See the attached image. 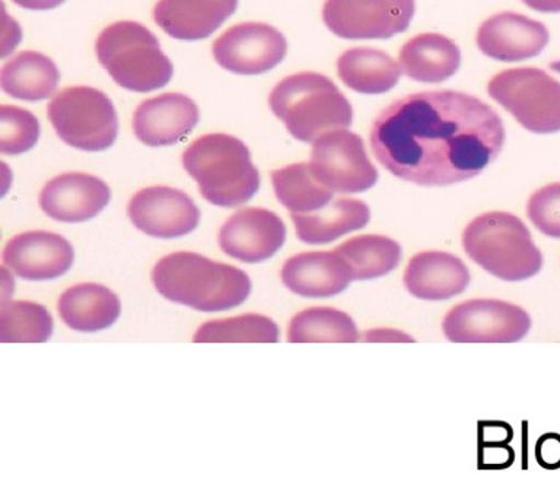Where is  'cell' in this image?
<instances>
[{
  "label": "cell",
  "instance_id": "1",
  "mask_svg": "<svg viewBox=\"0 0 560 499\" xmlns=\"http://www.w3.org/2000/svg\"><path fill=\"white\" fill-rule=\"evenodd\" d=\"M505 127L485 101L457 91L402 96L376 117L372 152L396 177L450 186L476 177L502 151Z\"/></svg>",
  "mask_w": 560,
  "mask_h": 499
},
{
  "label": "cell",
  "instance_id": "2",
  "mask_svg": "<svg viewBox=\"0 0 560 499\" xmlns=\"http://www.w3.org/2000/svg\"><path fill=\"white\" fill-rule=\"evenodd\" d=\"M152 280L166 300L203 313L235 309L252 292V280L244 270L190 252L161 258Z\"/></svg>",
  "mask_w": 560,
  "mask_h": 499
},
{
  "label": "cell",
  "instance_id": "3",
  "mask_svg": "<svg viewBox=\"0 0 560 499\" xmlns=\"http://www.w3.org/2000/svg\"><path fill=\"white\" fill-rule=\"evenodd\" d=\"M183 165L196 179L201 196L221 208L247 204L260 187V174L247 144L234 136H201L184 151Z\"/></svg>",
  "mask_w": 560,
  "mask_h": 499
},
{
  "label": "cell",
  "instance_id": "4",
  "mask_svg": "<svg viewBox=\"0 0 560 499\" xmlns=\"http://www.w3.org/2000/svg\"><path fill=\"white\" fill-rule=\"evenodd\" d=\"M269 104L289 134L300 142H314L328 131L348 129L353 109L330 78L302 72L284 78L273 88Z\"/></svg>",
  "mask_w": 560,
  "mask_h": 499
},
{
  "label": "cell",
  "instance_id": "5",
  "mask_svg": "<svg viewBox=\"0 0 560 499\" xmlns=\"http://www.w3.org/2000/svg\"><path fill=\"white\" fill-rule=\"evenodd\" d=\"M463 247L472 262L506 282L533 278L541 270L540 250L512 213L489 212L472 219L463 232Z\"/></svg>",
  "mask_w": 560,
  "mask_h": 499
},
{
  "label": "cell",
  "instance_id": "6",
  "mask_svg": "<svg viewBox=\"0 0 560 499\" xmlns=\"http://www.w3.org/2000/svg\"><path fill=\"white\" fill-rule=\"evenodd\" d=\"M95 48L100 63L125 90L151 92L173 78V63L162 53L160 42L138 22L121 21L107 26Z\"/></svg>",
  "mask_w": 560,
  "mask_h": 499
},
{
  "label": "cell",
  "instance_id": "7",
  "mask_svg": "<svg viewBox=\"0 0 560 499\" xmlns=\"http://www.w3.org/2000/svg\"><path fill=\"white\" fill-rule=\"evenodd\" d=\"M47 114L57 136L69 147L100 152L116 142V108L112 100L95 88H66L50 101Z\"/></svg>",
  "mask_w": 560,
  "mask_h": 499
},
{
  "label": "cell",
  "instance_id": "8",
  "mask_svg": "<svg viewBox=\"0 0 560 499\" xmlns=\"http://www.w3.org/2000/svg\"><path fill=\"white\" fill-rule=\"evenodd\" d=\"M489 95L538 135L560 131V82L537 68L508 69L488 83Z\"/></svg>",
  "mask_w": 560,
  "mask_h": 499
},
{
  "label": "cell",
  "instance_id": "9",
  "mask_svg": "<svg viewBox=\"0 0 560 499\" xmlns=\"http://www.w3.org/2000/svg\"><path fill=\"white\" fill-rule=\"evenodd\" d=\"M311 171L332 193H362L378 182V171L368 156L365 143L353 131H328L313 142Z\"/></svg>",
  "mask_w": 560,
  "mask_h": 499
},
{
  "label": "cell",
  "instance_id": "10",
  "mask_svg": "<svg viewBox=\"0 0 560 499\" xmlns=\"http://www.w3.org/2000/svg\"><path fill=\"white\" fill-rule=\"evenodd\" d=\"M527 311L501 300H470L446 313L442 330L455 344H512L527 336Z\"/></svg>",
  "mask_w": 560,
  "mask_h": 499
},
{
  "label": "cell",
  "instance_id": "11",
  "mask_svg": "<svg viewBox=\"0 0 560 499\" xmlns=\"http://www.w3.org/2000/svg\"><path fill=\"white\" fill-rule=\"evenodd\" d=\"M415 9V0H326L323 21L340 38L385 39L409 28Z\"/></svg>",
  "mask_w": 560,
  "mask_h": 499
},
{
  "label": "cell",
  "instance_id": "12",
  "mask_svg": "<svg viewBox=\"0 0 560 499\" xmlns=\"http://www.w3.org/2000/svg\"><path fill=\"white\" fill-rule=\"evenodd\" d=\"M287 38L260 22L232 26L213 43L219 66L238 74H260L275 69L287 56Z\"/></svg>",
  "mask_w": 560,
  "mask_h": 499
},
{
  "label": "cell",
  "instance_id": "13",
  "mask_svg": "<svg viewBox=\"0 0 560 499\" xmlns=\"http://www.w3.org/2000/svg\"><path fill=\"white\" fill-rule=\"evenodd\" d=\"M127 213L131 223L153 239L173 240L199 227L200 210L186 193L177 188H143L131 197Z\"/></svg>",
  "mask_w": 560,
  "mask_h": 499
},
{
  "label": "cell",
  "instance_id": "14",
  "mask_svg": "<svg viewBox=\"0 0 560 499\" xmlns=\"http://www.w3.org/2000/svg\"><path fill=\"white\" fill-rule=\"evenodd\" d=\"M287 240V227L271 210L247 208L232 214L218 243L222 252L244 263H261L275 256Z\"/></svg>",
  "mask_w": 560,
  "mask_h": 499
},
{
  "label": "cell",
  "instance_id": "15",
  "mask_svg": "<svg viewBox=\"0 0 560 499\" xmlns=\"http://www.w3.org/2000/svg\"><path fill=\"white\" fill-rule=\"evenodd\" d=\"M73 260L72 245L55 232H22L9 240L3 250V266L25 280L59 278Z\"/></svg>",
  "mask_w": 560,
  "mask_h": 499
},
{
  "label": "cell",
  "instance_id": "16",
  "mask_svg": "<svg viewBox=\"0 0 560 499\" xmlns=\"http://www.w3.org/2000/svg\"><path fill=\"white\" fill-rule=\"evenodd\" d=\"M549 39L546 25L515 12L490 16L480 25L476 35L479 50L499 61L533 59L545 50Z\"/></svg>",
  "mask_w": 560,
  "mask_h": 499
},
{
  "label": "cell",
  "instance_id": "17",
  "mask_svg": "<svg viewBox=\"0 0 560 499\" xmlns=\"http://www.w3.org/2000/svg\"><path fill=\"white\" fill-rule=\"evenodd\" d=\"M112 199L103 179L85 173H65L51 178L39 193L43 212L66 223L85 222L95 218Z\"/></svg>",
  "mask_w": 560,
  "mask_h": 499
},
{
  "label": "cell",
  "instance_id": "18",
  "mask_svg": "<svg viewBox=\"0 0 560 499\" xmlns=\"http://www.w3.org/2000/svg\"><path fill=\"white\" fill-rule=\"evenodd\" d=\"M199 108L187 95L162 94L136 108L133 131L148 147H171L182 142L199 123Z\"/></svg>",
  "mask_w": 560,
  "mask_h": 499
},
{
  "label": "cell",
  "instance_id": "19",
  "mask_svg": "<svg viewBox=\"0 0 560 499\" xmlns=\"http://www.w3.org/2000/svg\"><path fill=\"white\" fill-rule=\"evenodd\" d=\"M284 287L305 298H330L353 280L348 262L337 250L308 252L288 258L280 271Z\"/></svg>",
  "mask_w": 560,
  "mask_h": 499
},
{
  "label": "cell",
  "instance_id": "20",
  "mask_svg": "<svg viewBox=\"0 0 560 499\" xmlns=\"http://www.w3.org/2000/svg\"><path fill=\"white\" fill-rule=\"evenodd\" d=\"M405 287L424 301H444L466 291L470 274L462 258L444 252H423L411 257Z\"/></svg>",
  "mask_w": 560,
  "mask_h": 499
},
{
  "label": "cell",
  "instance_id": "21",
  "mask_svg": "<svg viewBox=\"0 0 560 499\" xmlns=\"http://www.w3.org/2000/svg\"><path fill=\"white\" fill-rule=\"evenodd\" d=\"M238 0H160L153 20L170 37L208 38L235 12Z\"/></svg>",
  "mask_w": 560,
  "mask_h": 499
},
{
  "label": "cell",
  "instance_id": "22",
  "mask_svg": "<svg viewBox=\"0 0 560 499\" xmlns=\"http://www.w3.org/2000/svg\"><path fill=\"white\" fill-rule=\"evenodd\" d=\"M402 74L416 82L440 83L457 73L462 51L453 39L436 33L416 35L398 56Z\"/></svg>",
  "mask_w": 560,
  "mask_h": 499
},
{
  "label": "cell",
  "instance_id": "23",
  "mask_svg": "<svg viewBox=\"0 0 560 499\" xmlns=\"http://www.w3.org/2000/svg\"><path fill=\"white\" fill-rule=\"evenodd\" d=\"M57 310L72 330L92 333L112 327L120 317L121 304L104 285L79 283L61 293Z\"/></svg>",
  "mask_w": 560,
  "mask_h": 499
},
{
  "label": "cell",
  "instance_id": "24",
  "mask_svg": "<svg viewBox=\"0 0 560 499\" xmlns=\"http://www.w3.org/2000/svg\"><path fill=\"white\" fill-rule=\"evenodd\" d=\"M296 236L302 243H331L349 232L362 230L371 219L370 206L358 199H332L323 209L311 213H292Z\"/></svg>",
  "mask_w": 560,
  "mask_h": 499
},
{
  "label": "cell",
  "instance_id": "25",
  "mask_svg": "<svg viewBox=\"0 0 560 499\" xmlns=\"http://www.w3.org/2000/svg\"><path fill=\"white\" fill-rule=\"evenodd\" d=\"M337 73L350 90L368 95L392 91L402 74L400 63L388 53L371 47L345 51L337 60Z\"/></svg>",
  "mask_w": 560,
  "mask_h": 499
},
{
  "label": "cell",
  "instance_id": "26",
  "mask_svg": "<svg viewBox=\"0 0 560 499\" xmlns=\"http://www.w3.org/2000/svg\"><path fill=\"white\" fill-rule=\"evenodd\" d=\"M59 81L55 61L37 51L20 53L0 72L2 90L16 100H46L55 94Z\"/></svg>",
  "mask_w": 560,
  "mask_h": 499
},
{
  "label": "cell",
  "instance_id": "27",
  "mask_svg": "<svg viewBox=\"0 0 560 499\" xmlns=\"http://www.w3.org/2000/svg\"><path fill=\"white\" fill-rule=\"evenodd\" d=\"M275 195L291 213H311L323 209L335 193L323 186L311 171L310 162H298L271 173Z\"/></svg>",
  "mask_w": 560,
  "mask_h": 499
},
{
  "label": "cell",
  "instance_id": "28",
  "mask_svg": "<svg viewBox=\"0 0 560 499\" xmlns=\"http://www.w3.org/2000/svg\"><path fill=\"white\" fill-rule=\"evenodd\" d=\"M357 324L349 314L331 306H313L291 320L288 340L291 344H354L359 340Z\"/></svg>",
  "mask_w": 560,
  "mask_h": 499
},
{
  "label": "cell",
  "instance_id": "29",
  "mask_svg": "<svg viewBox=\"0 0 560 499\" xmlns=\"http://www.w3.org/2000/svg\"><path fill=\"white\" fill-rule=\"evenodd\" d=\"M348 262L353 280H370L392 274L401 260L397 241L384 235L353 236L336 248Z\"/></svg>",
  "mask_w": 560,
  "mask_h": 499
},
{
  "label": "cell",
  "instance_id": "30",
  "mask_svg": "<svg viewBox=\"0 0 560 499\" xmlns=\"http://www.w3.org/2000/svg\"><path fill=\"white\" fill-rule=\"evenodd\" d=\"M279 340L278 324L261 314H244L240 317L213 320L197 328L195 344H276Z\"/></svg>",
  "mask_w": 560,
  "mask_h": 499
},
{
  "label": "cell",
  "instance_id": "31",
  "mask_svg": "<svg viewBox=\"0 0 560 499\" xmlns=\"http://www.w3.org/2000/svg\"><path fill=\"white\" fill-rule=\"evenodd\" d=\"M52 318L46 306L31 301L2 302L0 340L3 344H43L50 339Z\"/></svg>",
  "mask_w": 560,
  "mask_h": 499
},
{
  "label": "cell",
  "instance_id": "32",
  "mask_svg": "<svg viewBox=\"0 0 560 499\" xmlns=\"http://www.w3.org/2000/svg\"><path fill=\"white\" fill-rule=\"evenodd\" d=\"M39 123L33 113L15 105L0 107V152L21 155L37 144Z\"/></svg>",
  "mask_w": 560,
  "mask_h": 499
},
{
  "label": "cell",
  "instance_id": "33",
  "mask_svg": "<svg viewBox=\"0 0 560 499\" xmlns=\"http://www.w3.org/2000/svg\"><path fill=\"white\" fill-rule=\"evenodd\" d=\"M533 225L550 239H560V183L534 192L527 204Z\"/></svg>",
  "mask_w": 560,
  "mask_h": 499
},
{
  "label": "cell",
  "instance_id": "34",
  "mask_svg": "<svg viewBox=\"0 0 560 499\" xmlns=\"http://www.w3.org/2000/svg\"><path fill=\"white\" fill-rule=\"evenodd\" d=\"M515 462V451L510 444H481L479 442V468L501 471Z\"/></svg>",
  "mask_w": 560,
  "mask_h": 499
},
{
  "label": "cell",
  "instance_id": "35",
  "mask_svg": "<svg viewBox=\"0 0 560 499\" xmlns=\"http://www.w3.org/2000/svg\"><path fill=\"white\" fill-rule=\"evenodd\" d=\"M536 460L542 468L556 471L560 468V436L545 433L536 442Z\"/></svg>",
  "mask_w": 560,
  "mask_h": 499
},
{
  "label": "cell",
  "instance_id": "36",
  "mask_svg": "<svg viewBox=\"0 0 560 499\" xmlns=\"http://www.w3.org/2000/svg\"><path fill=\"white\" fill-rule=\"evenodd\" d=\"M514 432L505 422H480L479 442L481 444H510Z\"/></svg>",
  "mask_w": 560,
  "mask_h": 499
},
{
  "label": "cell",
  "instance_id": "37",
  "mask_svg": "<svg viewBox=\"0 0 560 499\" xmlns=\"http://www.w3.org/2000/svg\"><path fill=\"white\" fill-rule=\"evenodd\" d=\"M365 341H415L413 337L405 335L402 332L389 330V328H376V330L366 332L363 336Z\"/></svg>",
  "mask_w": 560,
  "mask_h": 499
},
{
  "label": "cell",
  "instance_id": "38",
  "mask_svg": "<svg viewBox=\"0 0 560 499\" xmlns=\"http://www.w3.org/2000/svg\"><path fill=\"white\" fill-rule=\"evenodd\" d=\"M12 2L30 11H48L59 7L65 0H12Z\"/></svg>",
  "mask_w": 560,
  "mask_h": 499
},
{
  "label": "cell",
  "instance_id": "39",
  "mask_svg": "<svg viewBox=\"0 0 560 499\" xmlns=\"http://www.w3.org/2000/svg\"><path fill=\"white\" fill-rule=\"evenodd\" d=\"M528 8L534 11L542 13H558L560 12V0H521Z\"/></svg>",
  "mask_w": 560,
  "mask_h": 499
}]
</instances>
